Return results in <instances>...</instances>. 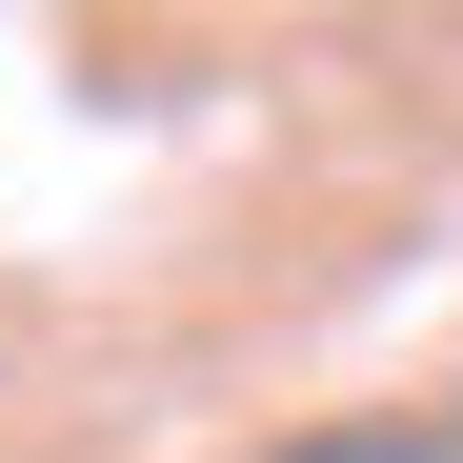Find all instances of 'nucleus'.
<instances>
[{
	"instance_id": "f257e3e1",
	"label": "nucleus",
	"mask_w": 463,
	"mask_h": 463,
	"mask_svg": "<svg viewBox=\"0 0 463 463\" xmlns=\"http://www.w3.org/2000/svg\"><path fill=\"white\" fill-rule=\"evenodd\" d=\"M302 463H443V443H302Z\"/></svg>"
}]
</instances>
